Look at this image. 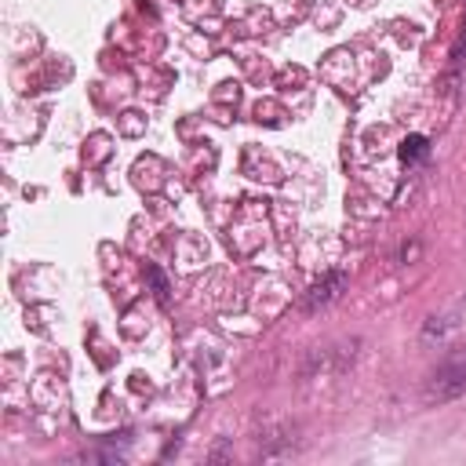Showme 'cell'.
<instances>
[{
	"label": "cell",
	"mask_w": 466,
	"mask_h": 466,
	"mask_svg": "<svg viewBox=\"0 0 466 466\" xmlns=\"http://www.w3.org/2000/svg\"><path fill=\"white\" fill-rule=\"evenodd\" d=\"M466 393V350L448 353L422 382V400L426 404H448Z\"/></svg>",
	"instance_id": "cell-1"
},
{
	"label": "cell",
	"mask_w": 466,
	"mask_h": 466,
	"mask_svg": "<svg viewBox=\"0 0 466 466\" xmlns=\"http://www.w3.org/2000/svg\"><path fill=\"white\" fill-rule=\"evenodd\" d=\"M342 288H346V273H324L320 280H313L309 284V291L302 295V309L306 313H317V309H328L339 295H342Z\"/></svg>",
	"instance_id": "cell-2"
},
{
	"label": "cell",
	"mask_w": 466,
	"mask_h": 466,
	"mask_svg": "<svg viewBox=\"0 0 466 466\" xmlns=\"http://www.w3.org/2000/svg\"><path fill=\"white\" fill-rule=\"evenodd\" d=\"M426 153H430V146H426L422 135H408V138L400 142V160H404V164H419V160H426Z\"/></svg>",
	"instance_id": "cell-3"
}]
</instances>
